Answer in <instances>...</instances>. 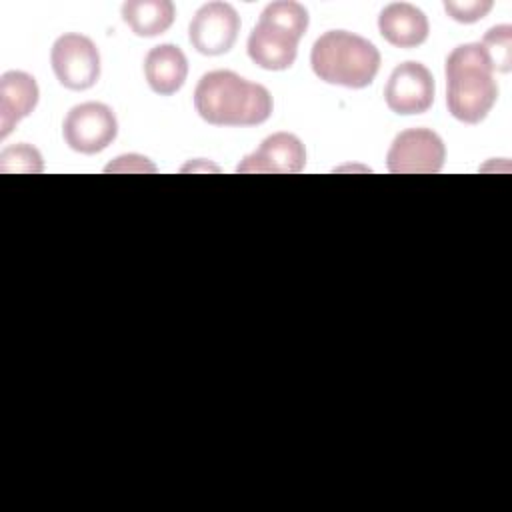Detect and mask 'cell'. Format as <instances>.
I'll use <instances>...</instances> for the list:
<instances>
[{"label": "cell", "mask_w": 512, "mask_h": 512, "mask_svg": "<svg viewBox=\"0 0 512 512\" xmlns=\"http://www.w3.org/2000/svg\"><path fill=\"white\" fill-rule=\"evenodd\" d=\"M194 108L214 126H256L270 118L274 102L266 86L232 70H214L198 80Z\"/></svg>", "instance_id": "obj_1"}, {"label": "cell", "mask_w": 512, "mask_h": 512, "mask_svg": "<svg viewBox=\"0 0 512 512\" xmlns=\"http://www.w3.org/2000/svg\"><path fill=\"white\" fill-rule=\"evenodd\" d=\"M448 112L464 122L478 124L498 100L492 62L480 42L456 46L444 66Z\"/></svg>", "instance_id": "obj_2"}, {"label": "cell", "mask_w": 512, "mask_h": 512, "mask_svg": "<svg viewBox=\"0 0 512 512\" xmlns=\"http://www.w3.org/2000/svg\"><path fill=\"white\" fill-rule=\"evenodd\" d=\"M310 64L326 84L366 88L380 70V52L370 40L354 32L328 30L314 42Z\"/></svg>", "instance_id": "obj_3"}, {"label": "cell", "mask_w": 512, "mask_h": 512, "mask_svg": "<svg viewBox=\"0 0 512 512\" xmlns=\"http://www.w3.org/2000/svg\"><path fill=\"white\" fill-rule=\"evenodd\" d=\"M308 10L294 0L270 2L248 36V56L264 70H288L308 30Z\"/></svg>", "instance_id": "obj_4"}, {"label": "cell", "mask_w": 512, "mask_h": 512, "mask_svg": "<svg viewBox=\"0 0 512 512\" xmlns=\"http://www.w3.org/2000/svg\"><path fill=\"white\" fill-rule=\"evenodd\" d=\"M50 64L56 80L68 90H88L100 78L98 48L78 32H66L56 38L50 50Z\"/></svg>", "instance_id": "obj_5"}, {"label": "cell", "mask_w": 512, "mask_h": 512, "mask_svg": "<svg viewBox=\"0 0 512 512\" xmlns=\"http://www.w3.org/2000/svg\"><path fill=\"white\" fill-rule=\"evenodd\" d=\"M118 134V120L110 106L102 102H82L68 110L62 122L64 142L80 154L106 150Z\"/></svg>", "instance_id": "obj_6"}, {"label": "cell", "mask_w": 512, "mask_h": 512, "mask_svg": "<svg viewBox=\"0 0 512 512\" xmlns=\"http://www.w3.org/2000/svg\"><path fill=\"white\" fill-rule=\"evenodd\" d=\"M446 160L442 138L430 128L402 130L390 144L386 166L394 174H436Z\"/></svg>", "instance_id": "obj_7"}, {"label": "cell", "mask_w": 512, "mask_h": 512, "mask_svg": "<svg viewBox=\"0 0 512 512\" xmlns=\"http://www.w3.org/2000/svg\"><path fill=\"white\" fill-rule=\"evenodd\" d=\"M240 32V16L228 2H208L196 10L188 26V38L204 56L226 54Z\"/></svg>", "instance_id": "obj_8"}, {"label": "cell", "mask_w": 512, "mask_h": 512, "mask_svg": "<svg viewBox=\"0 0 512 512\" xmlns=\"http://www.w3.org/2000/svg\"><path fill=\"white\" fill-rule=\"evenodd\" d=\"M434 92L432 72L424 64L408 60L392 70L384 88V100L396 114H424L434 102Z\"/></svg>", "instance_id": "obj_9"}, {"label": "cell", "mask_w": 512, "mask_h": 512, "mask_svg": "<svg viewBox=\"0 0 512 512\" xmlns=\"http://www.w3.org/2000/svg\"><path fill=\"white\" fill-rule=\"evenodd\" d=\"M306 166V148L290 132H276L236 166L240 174H298Z\"/></svg>", "instance_id": "obj_10"}, {"label": "cell", "mask_w": 512, "mask_h": 512, "mask_svg": "<svg viewBox=\"0 0 512 512\" xmlns=\"http://www.w3.org/2000/svg\"><path fill=\"white\" fill-rule=\"evenodd\" d=\"M38 84L22 70H8L0 76V138L4 140L14 126L32 114L38 104Z\"/></svg>", "instance_id": "obj_11"}, {"label": "cell", "mask_w": 512, "mask_h": 512, "mask_svg": "<svg viewBox=\"0 0 512 512\" xmlns=\"http://www.w3.org/2000/svg\"><path fill=\"white\" fill-rule=\"evenodd\" d=\"M382 38L396 48H416L426 42L430 24L426 14L410 2H392L378 16Z\"/></svg>", "instance_id": "obj_12"}, {"label": "cell", "mask_w": 512, "mask_h": 512, "mask_svg": "<svg viewBox=\"0 0 512 512\" xmlns=\"http://www.w3.org/2000/svg\"><path fill=\"white\" fill-rule=\"evenodd\" d=\"M144 76L148 86L160 96L178 92L188 76L186 54L176 44H158L144 58Z\"/></svg>", "instance_id": "obj_13"}, {"label": "cell", "mask_w": 512, "mask_h": 512, "mask_svg": "<svg viewBox=\"0 0 512 512\" xmlns=\"http://www.w3.org/2000/svg\"><path fill=\"white\" fill-rule=\"evenodd\" d=\"M176 16L170 0H128L122 4V20L136 36L152 38L164 34Z\"/></svg>", "instance_id": "obj_14"}, {"label": "cell", "mask_w": 512, "mask_h": 512, "mask_svg": "<svg viewBox=\"0 0 512 512\" xmlns=\"http://www.w3.org/2000/svg\"><path fill=\"white\" fill-rule=\"evenodd\" d=\"M486 50L494 72L508 74L512 70V26L500 24L490 28L480 42Z\"/></svg>", "instance_id": "obj_15"}, {"label": "cell", "mask_w": 512, "mask_h": 512, "mask_svg": "<svg viewBox=\"0 0 512 512\" xmlns=\"http://www.w3.org/2000/svg\"><path fill=\"white\" fill-rule=\"evenodd\" d=\"M44 170L42 154L32 144H16L8 146L0 154V172H26V174H38Z\"/></svg>", "instance_id": "obj_16"}, {"label": "cell", "mask_w": 512, "mask_h": 512, "mask_svg": "<svg viewBox=\"0 0 512 512\" xmlns=\"http://www.w3.org/2000/svg\"><path fill=\"white\" fill-rule=\"evenodd\" d=\"M492 0H464V2H456V0H446L444 2V10L448 12V16L456 22L462 24H472L482 20L490 10H492Z\"/></svg>", "instance_id": "obj_17"}, {"label": "cell", "mask_w": 512, "mask_h": 512, "mask_svg": "<svg viewBox=\"0 0 512 512\" xmlns=\"http://www.w3.org/2000/svg\"><path fill=\"white\" fill-rule=\"evenodd\" d=\"M104 170L106 172H156V166L146 156L126 154V156H118Z\"/></svg>", "instance_id": "obj_18"}]
</instances>
